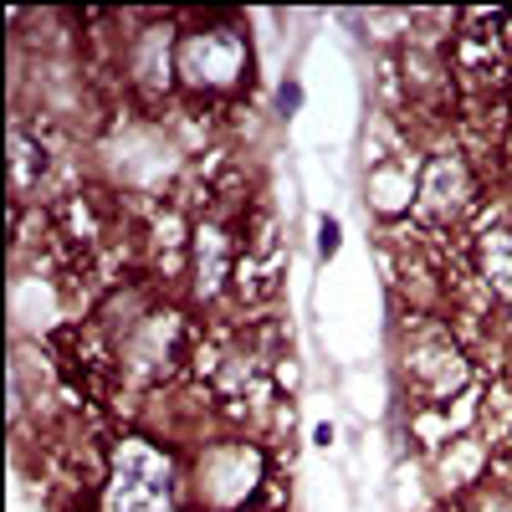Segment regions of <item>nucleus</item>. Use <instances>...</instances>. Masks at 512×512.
Returning a JSON list of instances; mask_svg holds the SVG:
<instances>
[{
    "label": "nucleus",
    "mask_w": 512,
    "mask_h": 512,
    "mask_svg": "<svg viewBox=\"0 0 512 512\" xmlns=\"http://www.w3.org/2000/svg\"><path fill=\"white\" fill-rule=\"evenodd\" d=\"M461 267L477 282L487 313H512V226L507 221H487L466 241Z\"/></svg>",
    "instance_id": "obj_6"
},
{
    "label": "nucleus",
    "mask_w": 512,
    "mask_h": 512,
    "mask_svg": "<svg viewBox=\"0 0 512 512\" xmlns=\"http://www.w3.org/2000/svg\"><path fill=\"white\" fill-rule=\"evenodd\" d=\"M318 246H323V256L338 251V221H323V241H318Z\"/></svg>",
    "instance_id": "obj_8"
},
{
    "label": "nucleus",
    "mask_w": 512,
    "mask_h": 512,
    "mask_svg": "<svg viewBox=\"0 0 512 512\" xmlns=\"http://www.w3.org/2000/svg\"><path fill=\"white\" fill-rule=\"evenodd\" d=\"M472 512H512V492H482L472 502Z\"/></svg>",
    "instance_id": "obj_7"
},
{
    "label": "nucleus",
    "mask_w": 512,
    "mask_h": 512,
    "mask_svg": "<svg viewBox=\"0 0 512 512\" xmlns=\"http://www.w3.org/2000/svg\"><path fill=\"white\" fill-rule=\"evenodd\" d=\"M267 482V461L251 441H221L195 461V497L216 512H241L246 497Z\"/></svg>",
    "instance_id": "obj_3"
},
{
    "label": "nucleus",
    "mask_w": 512,
    "mask_h": 512,
    "mask_svg": "<svg viewBox=\"0 0 512 512\" xmlns=\"http://www.w3.org/2000/svg\"><path fill=\"white\" fill-rule=\"evenodd\" d=\"M405 379H410V390L425 405L451 400L461 384H466V354H461V344H456L451 333H441V328L410 338V349H405Z\"/></svg>",
    "instance_id": "obj_5"
},
{
    "label": "nucleus",
    "mask_w": 512,
    "mask_h": 512,
    "mask_svg": "<svg viewBox=\"0 0 512 512\" xmlns=\"http://www.w3.org/2000/svg\"><path fill=\"white\" fill-rule=\"evenodd\" d=\"M241 512H246V507H241Z\"/></svg>",
    "instance_id": "obj_9"
},
{
    "label": "nucleus",
    "mask_w": 512,
    "mask_h": 512,
    "mask_svg": "<svg viewBox=\"0 0 512 512\" xmlns=\"http://www.w3.org/2000/svg\"><path fill=\"white\" fill-rule=\"evenodd\" d=\"M477 200V180L472 164L461 154H436L420 169V190H415V226L425 236H451V226L472 210Z\"/></svg>",
    "instance_id": "obj_4"
},
{
    "label": "nucleus",
    "mask_w": 512,
    "mask_h": 512,
    "mask_svg": "<svg viewBox=\"0 0 512 512\" xmlns=\"http://www.w3.org/2000/svg\"><path fill=\"white\" fill-rule=\"evenodd\" d=\"M98 512H185L175 456L159 451L149 436H123L103 466Z\"/></svg>",
    "instance_id": "obj_1"
},
{
    "label": "nucleus",
    "mask_w": 512,
    "mask_h": 512,
    "mask_svg": "<svg viewBox=\"0 0 512 512\" xmlns=\"http://www.w3.org/2000/svg\"><path fill=\"white\" fill-rule=\"evenodd\" d=\"M251 82V47L246 31L231 21H205L180 31V88L195 98H221Z\"/></svg>",
    "instance_id": "obj_2"
}]
</instances>
